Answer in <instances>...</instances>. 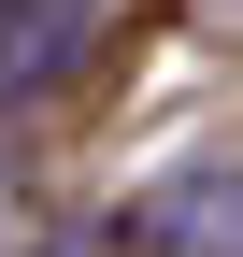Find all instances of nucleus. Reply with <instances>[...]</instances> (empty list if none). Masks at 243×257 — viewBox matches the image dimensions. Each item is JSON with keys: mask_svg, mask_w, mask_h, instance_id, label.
Returning a JSON list of instances; mask_svg holds the SVG:
<instances>
[{"mask_svg": "<svg viewBox=\"0 0 243 257\" xmlns=\"http://www.w3.org/2000/svg\"><path fill=\"white\" fill-rule=\"evenodd\" d=\"M129 243L143 257H243V157H186L129 200Z\"/></svg>", "mask_w": 243, "mask_h": 257, "instance_id": "obj_1", "label": "nucleus"}, {"mask_svg": "<svg viewBox=\"0 0 243 257\" xmlns=\"http://www.w3.org/2000/svg\"><path fill=\"white\" fill-rule=\"evenodd\" d=\"M86 29H100V0H0V100L72 86L86 72Z\"/></svg>", "mask_w": 243, "mask_h": 257, "instance_id": "obj_2", "label": "nucleus"}]
</instances>
